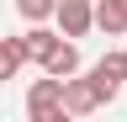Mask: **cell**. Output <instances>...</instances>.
I'll use <instances>...</instances> for the list:
<instances>
[{
  "instance_id": "cell-3",
  "label": "cell",
  "mask_w": 127,
  "mask_h": 122,
  "mask_svg": "<svg viewBox=\"0 0 127 122\" xmlns=\"http://www.w3.org/2000/svg\"><path fill=\"white\" fill-rule=\"evenodd\" d=\"M53 21H58L64 37H85L90 27H95V0H58Z\"/></svg>"
},
{
  "instance_id": "cell-9",
  "label": "cell",
  "mask_w": 127,
  "mask_h": 122,
  "mask_svg": "<svg viewBox=\"0 0 127 122\" xmlns=\"http://www.w3.org/2000/svg\"><path fill=\"white\" fill-rule=\"evenodd\" d=\"M16 11H21V21H53L58 0H16Z\"/></svg>"
},
{
  "instance_id": "cell-8",
  "label": "cell",
  "mask_w": 127,
  "mask_h": 122,
  "mask_svg": "<svg viewBox=\"0 0 127 122\" xmlns=\"http://www.w3.org/2000/svg\"><path fill=\"white\" fill-rule=\"evenodd\" d=\"M21 37H0V85L5 80H16V74H21Z\"/></svg>"
},
{
  "instance_id": "cell-4",
  "label": "cell",
  "mask_w": 127,
  "mask_h": 122,
  "mask_svg": "<svg viewBox=\"0 0 127 122\" xmlns=\"http://www.w3.org/2000/svg\"><path fill=\"white\" fill-rule=\"evenodd\" d=\"M64 112L69 117H90V112H101V90H95V80L85 74V80H64Z\"/></svg>"
},
{
  "instance_id": "cell-2",
  "label": "cell",
  "mask_w": 127,
  "mask_h": 122,
  "mask_svg": "<svg viewBox=\"0 0 127 122\" xmlns=\"http://www.w3.org/2000/svg\"><path fill=\"white\" fill-rule=\"evenodd\" d=\"M90 80H95V90H101V106H106L127 85V48H111L106 58H95V64H90Z\"/></svg>"
},
{
  "instance_id": "cell-1",
  "label": "cell",
  "mask_w": 127,
  "mask_h": 122,
  "mask_svg": "<svg viewBox=\"0 0 127 122\" xmlns=\"http://www.w3.org/2000/svg\"><path fill=\"white\" fill-rule=\"evenodd\" d=\"M27 117L32 122H64L69 112H64V80H32V90H27Z\"/></svg>"
},
{
  "instance_id": "cell-6",
  "label": "cell",
  "mask_w": 127,
  "mask_h": 122,
  "mask_svg": "<svg viewBox=\"0 0 127 122\" xmlns=\"http://www.w3.org/2000/svg\"><path fill=\"white\" fill-rule=\"evenodd\" d=\"M42 74H53V80H69V74H79V48H74V37H58V48L42 58Z\"/></svg>"
},
{
  "instance_id": "cell-7",
  "label": "cell",
  "mask_w": 127,
  "mask_h": 122,
  "mask_svg": "<svg viewBox=\"0 0 127 122\" xmlns=\"http://www.w3.org/2000/svg\"><path fill=\"white\" fill-rule=\"evenodd\" d=\"M95 27L106 37H122L127 32V0H95Z\"/></svg>"
},
{
  "instance_id": "cell-5",
  "label": "cell",
  "mask_w": 127,
  "mask_h": 122,
  "mask_svg": "<svg viewBox=\"0 0 127 122\" xmlns=\"http://www.w3.org/2000/svg\"><path fill=\"white\" fill-rule=\"evenodd\" d=\"M58 37H64V32H53V27H42V21H27V32H21V58L42 69V58L58 48Z\"/></svg>"
}]
</instances>
